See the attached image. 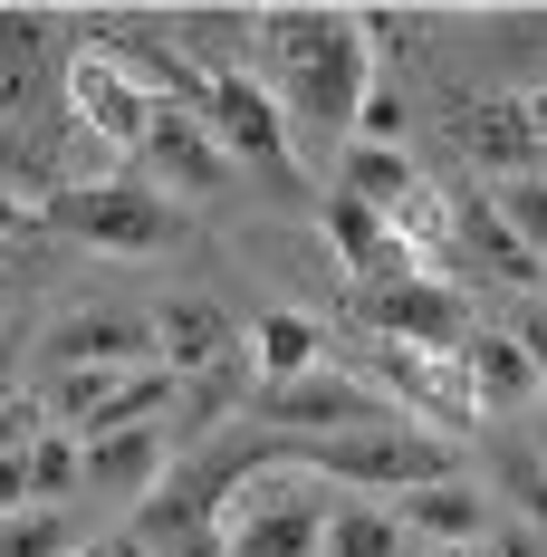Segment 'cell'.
<instances>
[{"instance_id":"cell-1","label":"cell","mask_w":547,"mask_h":557,"mask_svg":"<svg viewBox=\"0 0 547 557\" xmlns=\"http://www.w3.org/2000/svg\"><path fill=\"white\" fill-rule=\"evenodd\" d=\"M260 58H270V97L288 135L308 145H356V107L375 87V39L356 10H260Z\"/></svg>"},{"instance_id":"cell-2","label":"cell","mask_w":547,"mask_h":557,"mask_svg":"<svg viewBox=\"0 0 547 557\" xmlns=\"http://www.w3.org/2000/svg\"><path fill=\"white\" fill-rule=\"evenodd\" d=\"M298 451V471L308 481H346V491H433V481H461L471 471V451L433 433V423H365V433H336V443H288Z\"/></svg>"},{"instance_id":"cell-3","label":"cell","mask_w":547,"mask_h":557,"mask_svg":"<svg viewBox=\"0 0 547 557\" xmlns=\"http://www.w3.org/2000/svg\"><path fill=\"white\" fill-rule=\"evenodd\" d=\"M173 394H183L173 366H67V375H49L39 413H49V433H67V443H115L135 423H164Z\"/></svg>"},{"instance_id":"cell-4","label":"cell","mask_w":547,"mask_h":557,"mask_svg":"<svg viewBox=\"0 0 547 557\" xmlns=\"http://www.w3.org/2000/svg\"><path fill=\"white\" fill-rule=\"evenodd\" d=\"M327 519L336 509L318 500V481H308L298 461H278V471H260V481L231 500L221 539H231V557H327Z\"/></svg>"},{"instance_id":"cell-5","label":"cell","mask_w":547,"mask_h":557,"mask_svg":"<svg viewBox=\"0 0 547 557\" xmlns=\"http://www.w3.org/2000/svg\"><path fill=\"white\" fill-rule=\"evenodd\" d=\"M49 222L67 231V240L125 250V260H145V250H173V240H183V212H173L154 183H58V193H49Z\"/></svg>"},{"instance_id":"cell-6","label":"cell","mask_w":547,"mask_h":557,"mask_svg":"<svg viewBox=\"0 0 547 557\" xmlns=\"http://www.w3.org/2000/svg\"><path fill=\"white\" fill-rule=\"evenodd\" d=\"M202 125H212V145L231 154V173H260L270 193H288V183H298V145H288V115H278L270 77H250V67L212 77Z\"/></svg>"},{"instance_id":"cell-7","label":"cell","mask_w":547,"mask_h":557,"mask_svg":"<svg viewBox=\"0 0 547 557\" xmlns=\"http://www.w3.org/2000/svg\"><path fill=\"white\" fill-rule=\"evenodd\" d=\"M250 423H260V433H278V443H336V433L394 423V404H384L375 385H356V375L318 366V375H298V385H260Z\"/></svg>"},{"instance_id":"cell-8","label":"cell","mask_w":547,"mask_h":557,"mask_svg":"<svg viewBox=\"0 0 547 557\" xmlns=\"http://www.w3.org/2000/svg\"><path fill=\"white\" fill-rule=\"evenodd\" d=\"M356 327L365 336H394V346H433V356H461L471 346V298L451 278H394V288H356Z\"/></svg>"},{"instance_id":"cell-9","label":"cell","mask_w":547,"mask_h":557,"mask_svg":"<svg viewBox=\"0 0 547 557\" xmlns=\"http://www.w3.org/2000/svg\"><path fill=\"white\" fill-rule=\"evenodd\" d=\"M77 39V29H67ZM154 87H135L125 67H115L107 49H67V115H77V135H97V145H115V154H145V135H154Z\"/></svg>"},{"instance_id":"cell-10","label":"cell","mask_w":547,"mask_h":557,"mask_svg":"<svg viewBox=\"0 0 547 557\" xmlns=\"http://www.w3.org/2000/svg\"><path fill=\"white\" fill-rule=\"evenodd\" d=\"M375 346V375L394 385L403 413H433L442 433H461L471 413H481V394H471V366L461 356H433V346H394V336H365Z\"/></svg>"},{"instance_id":"cell-11","label":"cell","mask_w":547,"mask_h":557,"mask_svg":"<svg viewBox=\"0 0 547 557\" xmlns=\"http://www.w3.org/2000/svg\"><path fill=\"white\" fill-rule=\"evenodd\" d=\"M39 356H49V375H67V366H164L154 318H135V308H67L39 336Z\"/></svg>"},{"instance_id":"cell-12","label":"cell","mask_w":547,"mask_h":557,"mask_svg":"<svg viewBox=\"0 0 547 557\" xmlns=\"http://www.w3.org/2000/svg\"><path fill=\"white\" fill-rule=\"evenodd\" d=\"M318 222H327V240H336V260H346V278H356V288L423 278V260L394 240V222H384V212H365L356 193H327V202H318Z\"/></svg>"},{"instance_id":"cell-13","label":"cell","mask_w":547,"mask_h":557,"mask_svg":"<svg viewBox=\"0 0 547 557\" xmlns=\"http://www.w3.org/2000/svg\"><path fill=\"white\" fill-rule=\"evenodd\" d=\"M58 39H67V20H49V10H0V125H29L39 115Z\"/></svg>"},{"instance_id":"cell-14","label":"cell","mask_w":547,"mask_h":557,"mask_svg":"<svg viewBox=\"0 0 547 557\" xmlns=\"http://www.w3.org/2000/svg\"><path fill=\"white\" fill-rule=\"evenodd\" d=\"M471 270L499 278V288H547V270L529 260V240L499 222V202H481V193H451V270Z\"/></svg>"},{"instance_id":"cell-15","label":"cell","mask_w":547,"mask_h":557,"mask_svg":"<svg viewBox=\"0 0 547 557\" xmlns=\"http://www.w3.org/2000/svg\"><path fill=\"white\" fill-rule=\"evenodd\" d=\"M145 164L164 173L173 193H192V202L231 183V154L212 145V125H202L192 107H154V135H145Z\"/></svg>"},{"instance_id":"cell-16","label":"cell","mask_w":547,"mask_h":557,"mask_svg":"<svg viewBox=\"0 0 547 557\" xmlns=\"http://www.w3.org/2000/svg\"><path fill=\"white\" fill-rule=\"evenodd\" d=\"M231 336L240 327H231V308H212V298H164V308H154V346H164V366L183 375V385L240 356Z\"/></svg>"},{"instance_id":"cell-17","label":"cell","mask_w":547,"mask_h":557,"mask_svg":"<svg viewBox=\"0 0 547 557\" xmlns=\"http://www.w3.org/2000/svg\"><path fill=\"white\" fill-rule=\"evenodd\" d=\"M413 539H433V548H490V491L461 471V481H433V491H413V500L394 509Z\"/></svg>"},{"instance_id":"cell-18","label":"cell","mask_w":547,"mask_h":557,"mask_svg":"<svg viewBox=\"0 0 547 557\" xmlns=\"http://www.w3.org/2000/svg\"><path fill=\"white\" fill-rule=\"evenodd\" d=\"M173 471V433L164 423H135V433H115V443H87V491H107V500H154V481Z\"/></svg>"},{"instance_id":"cell-19","label":"cell","mask_w":547,"mask_h":557,"mask_svg":"<svg viewBox=\"0 0 547 557\" xmlns=\"http://www.w3.org/2000/svg\"><path fill=\"white\" fill-rule=\"evenodd\" d=\"M461 366H471V394H481V413H509V404H529V394H538V366H529V346H519L509 327H471Z\"/></svg>"},{"instance_id":"cell-20","label":"cell","mask_w":547,"mask_h":557,"mask_svg":"<svg viewBox=\"0 0 547 557\" xmlns=\"http://www.w3.org/2000/svg\"><path fill=\"white\" fill-rule=\"evenodd\" d=\"M250 366H260V385H298V375H318L327 366V336L308 308H270L260 327H250Z\"/></svg>"},{"instance_id":"cell-21","label":"cell","mask_w":547,"mask_h":557,"mask_svg":"<svg viewBox=\"0 0 547 557\" xmlns=\"http://www.w3.org/2000/svg\"><path fill=\"white\" fill-rule=\"evenodd\" d=\"M451 135H461V154L499 164V183H519V173H538V164H547V154H538V135H529V107H519V97H499V107L461 115Z\"/></svg>"},{"instance_id":"cell-22","label":"cell","mask_w":547,"mask_h":557,"mask_svg":"<svg viewBox=\"0 0 547 557\" xmlns=\"http://www.w3.org/2000/svg\"><path fill=\"white\" fill-rule=\"evenodd\" d=\"M336 193H356L365 212H394L403 193H423V173H413L403 145H346L336 154Z\"/></svg>"},{"instance_id":"cell-23","label":"cell","mask_w":547,"mask_h":557,"mask_svg":"<svg viewBox=\"0 0 547 557\" xmlns=\"http://www.w3.org/2000/svg\"><path fill=\"white\" fill-rule=\"evenodd\" d=\"M173 39H183V58H192L202 77H231V67H240L231 49H250V39H260V10H183V20H173Z\"/></svg>"},{"instance_id":"cell-24","label":"cell","mask_w":547,"mask_h":557,"mask_svg":"<svg viewBox=\"0 0 547 557\" xmlns=\"http://www.w3.org/2000/svg\"><path fill=\"white\" fill-rule=\"evenodd\" d=\"M0 557H77V519L67 509H20V519H0Z\"/></svg>"},{"instance_id":"cell-25","label":"cell","mask_w":547,"mask_h":557,"mask_svg":"<svg viewBox=\"0 0 547 557\" xmlns=\"http://www.w3.org/2000/svg\"><path fill=\"white\" fill-rule=\"evenodd\" d=\"M327 557H403V519H384V509H336L327 519Z\"/></svg>"},{"instance_id":"cell-26","label":"cell","mask_w":547,"mask_h":557,"mask_svg":"<svg viewBox=\"0 0 547 557\" xmlns=\"http://www.w3.org/2000/svg\"><path fill=\"white\" fill-rule=\"evenodd\" d=\"M490 202H499V222L529 240V260L547 270V173H519V183H499Z\"/></svg>"},{"instance_id":"cell-27","label":"cell","mask_w":547,"mask_h":557,"mask_svg":"<svg viewBox=\"0 0 547 557\" xmlns=\"http://www.w3.org/2000/svg\"><path fill=\"white\" fill-rule=\"evenodd\" d=\"M29 491L58 509V491H87V443H67V433H39L29 451Z\"/></svg>"},{"instance_id":"cell-28","label":"cell","mask_w":547,"mask_h":557,"mask_svg":"<svg viewBox=\"0 0 547 557\" xmlns=\"http://www.w3.org/2000/svg\"><path fill=\"white\" fill-rule=\"evenodd\" d=\"M403 135H413V97H403L394 77H375L365 107H356V145H403Z\"/></svg>"},{"instance_id":"cell-29","label":"cell","mask_w":547,"mask_h":557,"mask_svg":"<svg viewBox=\"0 0 547 557\" xmlns=\"http://www.w3.org/2000/svg\"><path fill=\"white\" fill-rule=\"evenodd\" d=\"M490 481L509 491V500H519V519H547V451H538V443H509Z\"/></svg>"},{"instance_id":"cell-30","label":"cell","mask_w":547,"mask_h":557,"mask_svg":"<svg viewBox=\"0 0 547 557\" xmlns=\"http://www.w3.org/2000/svg\"><path fill=\"white\" fill-rule=\"evenodd\" d=\"M39 433H49V413H39V404H20V394H10V404H0V461H20V451L39 443Z\"/></svg>"},{"instance_id":"cell-31","label":"cell","mask_w":547,"mask_h":557,"mask_svg":"<svg viewBox=\"0 0 547 557\" xmlns=\"http://www.w3.org/2000/svg\"><path fill=\"white\" fill-rule=\"evenodd\" d=\"M20 356H29V327H0V404H10V385H20Z\"/></svg>"},{"instance_id":"cell-32","label":"cell","mask_w":547,"mask_h":557,"mask_svg":"<svg viewBox=\"0 0 547 557\" xmlns=\"http://www.w3.org/2000/svg\"><path fill=\"white\" fill-rule=\"evenodd\" d=\"M509 336L529 346V366H538V375H547V308H529V318H519V327H509Z\"/></svg>"},{"instance_id":"cell-33","label":"cell","mask_w":547,"mask_h":557,"mask_svg":"<svg viewBox=\"0 0 547 557\" xmlns=\"http://www.w3.org/2000/svg\"><path fill=\"white\" fill-rule=\"evenodd\" d=\"M490 557H538V529H499V539H490Z\"/></svg>"},{"instance_id":"cell-34","label":"cell","mask_w":547,"mask_h":557,"mask_svg":"<svg viewBox=\"0 0 547 557\" xmlns=\"http://www.w3.org/2000/svg\"><path fill=\"white\" fill-rule=\"evenodd\" d=\"M164 557H231V539H221V529H202V539H183V548H164Z\"/></svg>"},{"instance_id":"cell-35","label":"cell","mask_w":547,"mask_h":557,"mask_svg":"<svg viewBox=\"0 0 547 557\" xmlns=\"http://www.w3.org/2000/svg\"><path fill=\"white\" fill-rule=\"evenodd\" d=\"M519 107H529V135H538V154H547V87H529Z\"/></svg>"},{"instance_id":"cell-36","label":"cell","mask_w":547,"mask_h":557,"mask_svg":"<svg viewBox=\"0 0 547 557\" xmlns=\"http://www.w3.org/2000/svg\"><path fill=\"white\" fill-rule=\"evenodd\" d=\"M97 557H154V548H145V539L125 529V539H97Z\"/></svg>"},{"instance_id":"cell-37","label":"cell","mask_w":547,"mask_h":557,"mask_svg":"<svg viewBox=\"0 0 547 557\" xmlns=\"http://www.w3.org/2000/svg\"><path fill=\"white\" fill-rule=\"evenodd\" d=\"M20 222H29V202H10V193H0V240H10Z\"/></svg>"},{"instance_id":"cell-38","label":"cell","mask_w":547,"mask_h":557,"mask_svg":"<svg viewBox=\"0 0 547 557\" xmlns=\"http://www.w3.org/2000/svg\"><path fill=\"white\" fill-rule=\"evenodd\" d=\"M423 557H490V548H423Z\"/></svg>"},{"instance_id":"cell-39","label":"cell","mask_w":547,"mask_h":557,"mask_svg":"<svg viewBox=\"0 0 547 557\" xmlns=\"http://www.w3.org/2000/svg\"><path fill=\"white\" fill-rule=\"evenodd\" d=\"M77 557H97V548H77Z\"/></svg>"}]
</instances>
